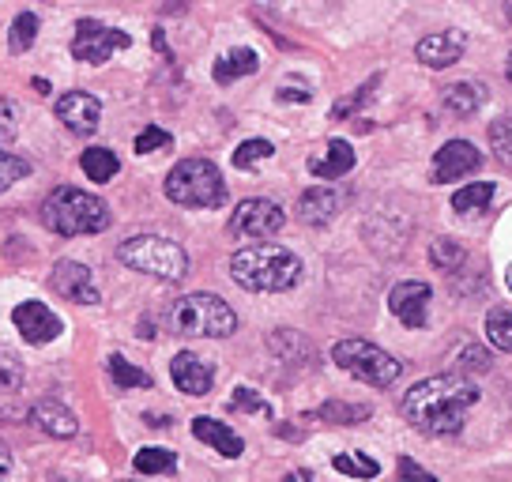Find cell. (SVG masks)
Masks as SVG:
<instances>
[{
	"mask_svg": "<svg viewBox=\"0 0 512 482\" xmlns=\"http://www.w3.org/2000/svg\"><path fill=\"white\" fill-rule=\"evenodd\" d=\"M479 403V388L467 377L456 373H441V377H426L418 381L407 396H403V415L426 437H452L464 430L467 411Z\"/></svg>",
	"mask_w": 512,
	"mask_h": 482,
	"instance_id": "obj_1",
	"label": "cell"
},
{
	"mask_svg": "<svg viewBox=\"0 0 512 482\" xmlns=\"http://www.w3.org/2000/svg\"><path fill=\"white\" fill-rule=\"evenodd\" d=\"M230 275L238 287L256 290V294H283L302 279V260L283 245L260 241V245H245L230 257Z\"/></svg>",
	"mask_w": 512,
	"mask_h": 482,
	"instance_id": "obj_2",
	"label": "cell"
},
{
	"mask_svg": "<svg viewBox=\"0 0 512 482\" xmlns=\"http://www.w3.org/2000/svg\"><path fill=\"white\" fill-rule=\"evenodd\" d=\"M42 219L53 234L61 238H83V234H102L113 223L110 204L95 193H83V189H53L42 204Z\"/></svg>",
	"mask_w": 512,
	"mask_h": 482,
	"instance_id": "obj_3",
	"label": "cell"
},
{
	"mask_svg": "<svg viewBox=\"0 0 512 482\" xmlns=\"http://www.w3.org/2000/svg\"><path fill=\"white\" fill-rule=\"evenodd\" d=\"M166 328L174 336L223 339L234 336L238 317H234V309L226 306L219 294H185V298H177L174 306L166 309Z\"/></svg>",
	"mask_w": 512,
	"mask_h": 482,
	"instance_id": "obj_4",
	"label": "cell"
},
{
	"mask_svg": "<svg viewBox=\"0 0 512 482\" xmlns=\"http://www.w3.org/2000/svg\"><path fill=\"white\" fill-rule=\"evenodd\" d=\"M166 196L181 208H223L226 181L208 159H181L166 174Z\"/></svg>",
	"mask_w": 512,
	"mask_h": 482,
	"instance_id": "obj_5",
	"label": "cell"
},
{
	"mask_svg": "<svg viewBox=\"0 0 512 482\" xmlns=\"http://www.w3.org/2000/svg\"><path fill=\"white\" fill-rule=\"evenodd\" d=\"M117 257H121V264H128L132 272L155 275L162 283H177V279H185V272H189L185 249H181L177 241L162 238V234H136V238L121 241Z\"/></svg>",
	"mask_w": 512,
	"mask_h": 482,
	"instance_id": "obj_6",
	"label": "cell"
},
{
	"mask_svg": "<svg viewBox=\"0 0 512 482\" xmlns=\"http://www.w3.org/2000/svg\"><path fill=\"white\" fill-rule=\"evenodd\" d=\"M332 362L373 388H388L403 373L400 362L388 351H381L377 343H369V339H339L332 347Z\"/></svg>",
	"mask_w": 512,
	"mask_h": 482,
	"instance_id": "obj_7",
	"label": "cell"
},
{
	"mask_svg": "<svg viewBox=\"0 0 512 482\" xmlns=\"http://www.w3.org/2000/svg\"><path fill=\"white\" fill-rule=\"evenodd\" d=\"M283 223H287V215H283V208L275 204V200H241L238 208H234V215H230V234L241 241H260L272 238V234H279L283 230Z\"/></svg>",
	"mask_w": 512,
	"mask_h": 482,
	"instance_id": "obj_8",
	"label": "cell"
},
{
	"mask_svg": "<svg viewBox=\"0 0 512 482\" xmlns=\"http://www.w3.org/2000/svg\"><path fill=\"white\" fill-rule=\"evenodd\" d=\"M132 38L125 31H113L98 19H80L76 23V38H72V57L83 65H106L113 57V49H128Z\"/></svg>",
	"mask_w": 512,
	"mask_h": 482,
	"instance_id": "obj_9",
	"label": "cell"
},
{
	"mask_svg": "<svg viewBox=\"0 0 512 482\" xmlns=\"http://www.w3.org/2000/svg\"><path fill=\"white\" fill-rule=\"evenodd\" d=\"M12 321H16L19 336L34 343V347H42V343H53V339L61 336V317L46 306V302H19L12 309Z\"/></svg>",
	"mask_w": 512,
	"mask_h": 482,
	"instance_id": "obj_10",
	"label": "cell"
},
{
	"mask_svg": "<svg viewBox=\"0 0 512 482\" xmlns=\"http://www.w3.org/2000/svg\"><path fill=\"white\" fill-rule=\"evenodd\" d=\"M430 287L418 283V279H407V283H396L392 294H388V309L392 317L407 328H426V309H430Z\"/></svg>",
	"mask_w": 512,
	"mask_h": 482,
	"instance_id": "obj_11",
	"label": "cell"
},
{
	"mask_svg": "<svg viewBox=\"0 0 512 482\" xmlns=\"http://www.w3.org/2000/svg\"><path fill=\"white\" fill-rule=\"evenodd\" d=\"M53 290L68 298V302H76V306H98V287H95V275L91 268H83L76 260H61L57 268H53Z\"/></svg>",
	"mask_w": 512,
	"mask_h": 482,
	"instance_id": "obj_12",
	"label": "cell"
},
{
	"mask_svg": "<svg viewBox=\"0 0 512 482\" xmlns=\"http://www.w3.org/2000/svg\"><path fill=\"white\" fill-rule=\"evenodd\" d=\"M57 117L64 121V129L76 132V136H95L98 121H102V106L95 95L87 91H68L57 98Z\"/></svg>",
	"mask_w": 512,
	"mask_h": 482,
	"instance_id": "obj_13",
	"label": "cell"
},
{
	"mask_svg": "<svg viewBox=\"0 0 512 482\" xmlns=\"http://www.w3.org/2000/svg\"><path fill=\"white\" fill-rule=\"evenodd\" d=\"M479 166H482V155L475 151V144H467V140H448V144L437 151V159H433V181H437V185L460 181V177L475 174Z\"/></svg>",
	"mask_w": 512,
	"mask_h": 482,
	"instance_id": "obj_14",
	"label": "cell"
},
{
	"mask_svg": "<svg viewBox=\"0 0 512 482\" xmlns=\"http://www.w3.org/2000/svg\"><path fill=\"white\" fill-rule=\"evenodd\" d=\"M170 377H174V385L181 388L185 396H208L211 381H215V370H211V362H204L200 354L181 351V354H174V362H170Z\"/></svg>",
	"mask_w": 512,
	"mask_h": 482,
	"instance_id": "obj_15",
	"label": "cell"
},
{
	"mask_svg": "<svg viewBox=\"0 0 512 482\" xmlns=\"http://www.w3.org/2000/svg\"><path fill=\"white\" fill-rule=\"evenodd\" d=\"M467 49L464 31H437L418 42V61L426 68H452Z\"/></svg>",
	"mask_w": 512,
	"mask_h": 482,
	"instance_id": "obj_16",
	"label": "cell"
},
{
	"mask_svg": "<svg viewBox=\"0 0 512 482\" xmlns=\"http://www.w3.org/2000/svg\"><path fill=\"white\" fill-rule=\"evenodd\" d=\"M192 437L211 445V449L219 452V456H226V460H238L241 452H245V441H241L226 422H219V418H192Z\"/></svg>",
	"mask_w": 512,
	"mask_h": 482,
	"instance_id": "obj_17",
	"label": "cell"
},
{
	"mask_svg": "<svg viewBox=\"0 0 512 482\" xmlns=\"http://www.w3.org/2000/svg\"><path fill=\"white\" fill-rule=\"evenodd\" d=\"M339 204H343L339 193L324 189V185L305 189V193L298 196V219H302L305 226H328L339 215Z\"/></svg>",
	"mask_w": 512,
	"mask_h": 482,
	"instance_id": "obj_18",
	"label": "cell"
},
{
	"mask_svg": "<svg viewBox=\"0 0 512 482\" xmlns=\"http://www.w3.org/2000/svg\"><path fill=\"white\" fill-rule=\"evenodd\" d=\"M31 422L42 430V434L49 437H76V430H80V422H76V415L64 407V403L57 400H42L31 407Z\"/></svg>",
	"mask_w": 512,
	"mask_h": 482,
	"instance_id": "obj_19",
	"label": "cell"
},
{
	"mask_svg": "<svg viewBox=\"0 0 512 482\" xmlns=\"http://www.w3.org/2000/svg\"><path fill=\"white\" fill-rule=\"evenodd\" d=\"M354 170V147L347 140H328L320 159H309V174L320 181H336V177Z\"/></svg>",
	"mask_w": 512,
	"mask_h": 482,
	"instance_id": "obj_20",
	"label": "cell"
},
{
	"mask_svg": "<svg viewBox=\"0 0 512 482\" xmlns=\"http://www.w3.org/2000/svg\"><path fill=\"white\" fill-rule=\"evenodd\" d=\"M256 68H260V57H256V49H230L226 57H219L215 61V83H234V80H241V76H253Z\"/></svg>",
	"mask_w": 512,
	"mask_h": 482,
	"instance_id": "obj_21",
	"label": "cell"
},
{
	"mask_svg": "<svg viewBox=\"0 0 512 482\" xmlns=\"http://www.w3.org/2000/svg\"><path fill=\"white\" fill-rule=\"evenodd\" d=\"M482 102H486V91H482V83H452L445 87V110L456 113V117H471V113L482 110Z\"/></svg>",
	"mask_w": 512,
	"mask_h": 482,
	"instance_id": "obj_22",
	"label": "cell"
},
{
	"mask_svg": "<svg viewBox=\"0 0 512 482\" xmlns=\"http://www.w3.org/2000/svg\"><path fill=\"white\" fill-rule=\"evenodd\" d=\"M448 366L456 377H467V373H486L490 370V354L482 351L479 343H471V339H460L452 351H448Z\"/></svg>",
	"mask_w": 512,
	"mask_h": 482,
	"instance_id": "obj_23",
	"label": "cell"
},
{
	"mask_svg": "<svg viewBox=\"0 0 512 482\" xmlns=\"http://www.w3.org/2000/svg\"><path fill=\"white\" fill-rule=\"evenodd\" d=\"M494 196H497L494 181H471V185H464V189L452 193V208L460 211V215H479V211L490 208Z\"/></svg>",
	"mask_w": 512,
	"mask_h": 482,
	"instance_id": "obj_24",
	"label": "cell"
},
{
	"mask_svg": "<svg viewBox=\"0 0 512 482\" xmlns=\"http://www.w3.org/2000/svg\"><path fill=\"white\" fill-rule=\"evenodd\" d=\"M80 166H83V174L91 177V181H98V185H106V181L121 170V162H117V155H113L110 147H91V151H83Z\"/></svg>",
	"mask_w": 512,
	"mask_h": 482,
	"instance_id": "obj_25",
	"label": "cell"
},
{
	"mask_svg": "<svg viewBox=\"0 0 512 482\" xmlns=\"http://www.w3.org/2000/svg\"><path fill=\"white\" fill-rule=\"evenodd\" d=\"M430 260H433V268H441V272H460L467 264V249L452 238H437L430 245Z\"/></svg>",
	"mask_w": 512,
	"mask_h": 482,
	"instance_id": "obj_26",
	"label": "cell"
},
{
	"mask_svg": "<svg viewBox=\"0 0 512 482\" xmlns=\"http://www.w3.org/2000/svg\"><path fill=\"white\" fill-rule=\"evenodd\" d=\"M486 339L497 351L512 354V309H490L486 313Z\"/></svg>",
	"mask_w": 512,
	"mask_h": 482,
	"instance_id": "obj_27",
	"label": "cell"
},
{
	"mask_svg": "<svg viewBox=\"0 0 512 482\" xmlns=\"http://www.w3.org/2000/svg\"><path fill=\"white\" fill-rule=\"evenodd\" d=\"M332 467H336L339 475H351V479H377V471H381L377 460H369L362 452H339Z\"/></svg>",
	"mask_w": 512,
	"mask_h": 482,
	"instance_id": "obj_28",
	"label": "cell"
},
{
	"mask_svg": "<svg viewBox=\"0 0 512 482\" xmlns=\"http://www.w3.org/2000/svg\"><path fill=\"white\" fill-rule=\"evenodd\" d=\"M317 415L324 418V422H336V426H354V422L369 418V407H366V403H339V400H332V403H324Z\"/></svg>",
	"mask_w": 512,
	"mask_h": 482,
	"instance_id": "obj_29",
	"label": "cell"
},
{
	"mask_svg": "<svg viewBox=\"0 0 512 482\" xmlns=\"http://www.w3.org/2000/svg\"><path fill=\"white\" fill-rule=\"evenodd\" d=\"M132 467L144 471V475H166V471L177 467V456L170 449H140L136 460H132Z\"/></svg>",
	"mask_w": 512,
	"mask_h": 482,
	"instance_id": "obj_30",
	"label": "cell"
},
{
	"mask_svg": "<svg viewBox=\"0 0 512 482\" xmlns=\"http://www.w3.org/2000/svg\"><path fill=\"white\" fill-rule=\"evenodd\" d=\"M106 370H110L113 385H117V388H151V377H147L144 370H136L132 362H125L121 354H113Z\"/></svg>",
	"mask_w": 512,
	"mask_h": 482,
	"instance_id": "obj_31",
	"label": "cell"
},
{
	"mask_svg": "<svg viewBox=\"0 0 512 482\" xmlns=\"http://www.w3.org/2000/svg\"><path fill=\"white\" fill-rule=\"evenodd\" d=\"M272 155H275V147L268 144V140H245V144L234 151V166H238V170H253L256 162L272 159Z\"/></svg>",
	"mask_w": 512,
	"mask_h": 482,
	"instance_id": "obj_32",
	"label": "cell"
},
{
	"mask_svg": "<svg viewBox=\"0 0 512 482\" xmlns=\"http://www.w3.org/2000/svg\"><path fill=\"white\" fill-rule=\"evenodd\" d=\"M34 38H38V16L34 12H23V16H16V23H12V53H23V49L34 46Z\"/></svg>",
	"mask_w": 512,
	"mask_h": 482,
	"instance_id": "obj_33",
	"label": "cell"
},
{
	"mask_svg": "<svg viewBox=\"0 0 512 482\" xmlns=\"http://www.w3.org/2000/svg\"><path fill=\"white\" fill-rule=\"evenodd\" d=\"M27 174H31V162L19 159V155H8V151L0 147V193H4V189H12V185L23 181Z\"/></svg>",
	"mask_w": 512,
	"mask_h": 482,
	"instance_id": "obj_34",
	"label": "cell"
},
{
	"mask_svg": "<svg viewBox=\"0 0 512 482\" xmlns=\"http://www.w3.org/2000/svg\"><path fill=\"white\" fill-rule=\"evenodd\" d=\"M377 76H373V80H366L362 83V87H358V91H354L351 98H339L336 102V110H332V117H336V121H343V117H351L354 110H362V106H366L369 98H373V87H377Z\"/></svg>",
	"mask_w": 512,
	"mask_h": 482,
	"instance_id": "obj_35",
	"label": "cell"
},
{
	"mask_svg": "<svg viewBox=\"0 0 512 482\" xmlns=\"http://www.w3.org/2000/svg\"><path fill=\"white\" fill-rule=\"evenodd\" d=\"M230 411H249V415H264L272 418V407L264 396H256L253 388H234V400H230Z\"/></svg>",
	"mask_w": 512,
	"mask_h": 482,
	"instance_id": "obj_36",
	"label": "cell"
},
{
	"mask_svg": "<svg viewBox=\"0 0 512 482\" xmlns=\"http://www.w3.org/2000/svg\"><path fill=\"white\" fill-rule=\"evenodd\" d=\"M19 136V106L12 98H0V147L16 144Z\"/></svg>",
	"mask_w": 512,
	"mask_h": 482,
	"instance_id": "obj_37",
	"label": "cell"
},
{
	"mask_svg": "<svg viewBox=\"0 0 512 482\" xmlns=\"http://www.w3.org/2000/svg\"><path fill=\"white\" fill-rule=\"evenodd\" d=\"M23 385V362L12 351H0V392H16Z\"/></svg>",
	"mask_w": 512,
	"mask_h": 482,
	"instance_id": "obj_38",
	"label": "cell"
},
{
	"mask_svg": "<svg viewBox=\"0 0 512 482\" xmlns=\"http://www.w3.org/2000/svg\"><path fill=\"white\" fill-rule=\"evenodd\" d=\"M174 144V136L159 125H147L140 136H136V155H151V151H166V147Z\"/></svg>",
	"mask_w": 512,
	"mask_h": 482,
	"instance_id": "obj_39",
	"label": "cell"
},
{
	"mask_svg": "<svg viewBox=\"0 0 512 482\" xmlns=\"http://www.w3.org/2000/svg\"><path fill=\"white\" fill-rule=\"evenodd\" d=\"M490 144H494V151L501 155V159L512 162V113H505L501 121L490 125Z\"/></svg>",
	"mask_w": 512,
	"mask_h": 482,
	"instance_id": "obj_40",
	"label": "cell"
},
{
	"mask_svg": "<svg viewBox=\"0 0 512 482\" xmlns=\"http://www.w3.org/2000/svg\"><path fill=\"white\" fill-rule=\"evenodd\" d=\"M400 479L403 482H437L430 471H426V467H418L411 456H400Z\"/></svg>",
	"mask_w": 512,
	"mask_h": 482,
	"instance_id": "obj_41",
	"label": "cell"
},
{
	"mask_svg": "<svg viewBox=\"0 0 512 482\" xmlns=\"http://www.w3.org/2000/svg\"><path fill=\"white\" fill-rule=\"evenodd\" d=\"M279 98H283V102H309L313 91H309L305 83H283V87H279Z\"/></svg>",
	"mask_w": 512,
	"mask_h": 482,
	"instance_id": "obj_42",
	"label": "cell"
},
{
	"mask_svg": "<svg viewBox=\"0 0 512 482\" xmlns=\"http://www.w3.org/2000/svg\"><path fill=\"white\" fill-rule=\"evenodd\" d=\"M8 471H12V452H8V445L0 441V482L8 479Z\"/></svg>",
	"mask_w": 512,
	"mask_h": 482,
	"instance_id": "obj_43",
	"label": "cell"
},
{
	"mask_svg": "<svg viewBox=\"0 0 512 482\" xmlns=\"http://www.w3.org/2000/svg\"><path fill=\"white\" fill-rule=\"evenodd\" d=\"M144 422H147V426H155V430H162V426H170V418H162V415H147Z\"/></svg>",
	"mask_w": 512,
	"mask_h": 482,
	"instance_id": "obj_44",
	"label": "cell"
},
{
	"mask_svg": "<svg viewBox=\"0 0 512 482\" xmlns=\"http://www.w3.org/2000/svg\"><path fill=\"white\" fill-rule=\"evenodd\" d=\"M283 482H313V475H309V471H294V475H287Z\"/></svg>",
	"mask_w": 512,
	"mask_h": 482,
	"instance_id": "obj_45",
	"label": "cell"
},
{
	"mask_svg": "<svg viewBox=\"0 0 512 482\" xmlns=\"http://www.w3.org/2000/svg\"><path fill=\"white\" fill-rule=\"evenodd\" d=\"M505 283H509V290H512V268H509V272H505Z\"/></svg>",
	"mask_w": 512,
	"mask_h": 482,
	"instance_id": "obj_46",
	"label": "cell"
},
{
	"mask_svg": "<svg viewBox=\"0 0 512 482\" xmlns=\"http://www.w3.org/2000/svg\"><path fill=\"white\" fill-rule=\"evenodd\" d=\"M505 72H509V80H512V53H509V65H505Z\"/></svg>",
	"mask_w": 512,
	"mask_h": 482,
	"instance_id": "obj_47",
	"label": "cell"
},
{
	"mask_svg": "<svg viewBox=\"0 0 512 482\" xmlns=\"http://www.w3.org/2000/svg\"><path fill=\"white\" fill-rule=\"evenodd\" d=\"M505 12H509V19H512V4H505Z\"/></svg>",
	"mask_w": 512,
	"mask_h": 482,
	"instance_id": "obj_48",
	"label": "cell"
}]
</instances>
